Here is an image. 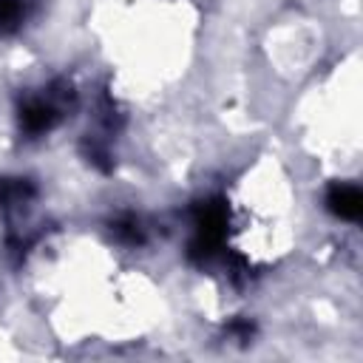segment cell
<instances>
[{"instance_id": "cell-1", "label": "cell", "mask_w": 363, "mask_h": 363, "mask_svg": "<svg viewBox=\"0 0 363 363\" xmlns=\"http://www.w3.org/2000/svg\"><path fill=\"white\" fill-rule=\"evenodd\" d=\"M224 227H227V213L218 201L201 204L196 213V238L190 244V252L201 261H207L224 241Z\"/></svg>"}, {"instance_id": "cell-2", "label": "cell", "mask_w": 363, "mask_h": 363, "mask_svg": "<svg viewBox=\"0 0 363 363\" xmlns=\"http://www.w3.org/2000/svg\"><path fill=\"white\" fill-rule=\"evenodd\" d=\"M326 204L335 216H340L346 221H357L363 213V196L354 184H335L326 196Z\"/></svg>"}, {"instance_id": "cell-3", "label": "cell", "mask_w": 363, "mask_h": 363, "mask_svg": "<svg viewBox=\"0 0 363 363\" xmlns=\"http://www.w3.org/2000/svg\"><path fill=\"white\" fill-rule=\"evenodd\" d=\"M20 122H23V128H26L28 133H43V130H48V128L57 122V111H54V105L34 99V102H28V105L23 108Z\"/></svg>"}, {"instance_id": "cell-4", "label": "cell", "mask_w": 363, "mask_h": 363, "mask_svg": "<svg viewBox=\"0 0 363 363\" xmlns=\"http://www.w3.org/2000/svg\"><path fill=\"white\" fill-rule=\"evenodd\" d=\"M20 14H23V9H20L17 0H0V26L3 28L14 26L20 20Z\"/></svg>"}]
</instances>
